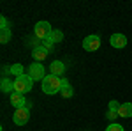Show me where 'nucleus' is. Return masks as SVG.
Returning <instances> with one entry per match:
<instances>
[{
	"instance_id": "4be33fe9",
	"label": "nucleus",
	"mask_w": 132,
	"mask_h": 131,
	"mask_svg": "<svg viewBox=\"0 0 132 131\" xmlns=\"http://www.w3.org/2000/svg\"><path fill=\"white\" fill-rule=\"evenodd\" d=\"M60 87H62V91H65V89H69L71 85H69V81L65 80V78H62V80H60ZM62 91H60V92H62Z\"/></svg>"
},
{
	"instance_id": "6ab92c4d",
	"label": "nucleus",
	"mask_w": 132,
	"mask_h": 131,
	"mask_svg": "<svg viewBox=\"0 0 132 131\" xmlns=\"http://www.w3.org/2000/svg\"><path fill=\"white\" fill-rule=\"evenodd\" d=\"M11 27H9V23H7V18L5 16H2L0 18V30H9Z\"/></svg>"
},
{
	"instance_id": "4468645a",
	"label": "nucleus",
	"mask_w": 132,
	"mask_h": 131,
	"mask_svg": "<svg viewBox=\"0 0 132 131\" xmlns=\"http://www.w3.org/2000/svg\"><path fill=\"white\" fill-rule=\"evenodd\" d=\"M11 37H12L11 29L9 30H0V43H2V44H7V43L11 41Z\"/></svg>"
},
{
	"instance_id": "412c9836",
	"label": "nucleus",
	"mask_w": 132,
	"mask_h": 131,
	"mask_svg": "<svg viewBox=\"0 0 132 131\" xmlns=\"http://www.w3.org/2000/svg\"><path fill=\"white\" fill-rule=\"evenodd\" d=\"M60 94L63 96V98H65V99H69V98H72V94H74V92H72V89L69 87V89H65V91H62Z\"/></svg>"
},
{
	"instance_id": "f8f14e48",
	"label": "nucleus",
	"mask_w": 132,
	"mask_h": 131,
	"mask_svg": "<svg viewBox=\"0 0 132 131\" xmlns=\"http://www.w3.org/2000/svg\"><path fill=\"white\" fill-rule=\"evenodd\" d=\"M118 115L123 117V119L132 117V103H123L122 106H120V110H118Z\"/></svg>"
},
{
	"instance_id": "7ed1b4c3",
	"label": "nucleus",
	"mask_w": 132,
	"mask_h": 131,
	"mask_svg": "<svg viewBox=\"0 0 132 131\" xmlns=\"http://www.w3.org/2000/svg\"><path fill=\"white\" fill-rule=\"evenodd\" d=\"M27 74H28L34 81H39V80L42 81L46 76H48V74H46V69H44V66H42L41 62H34V64H30Z\"/></svg>"
},
{
	"instance_id": "f257e3e1",
	"label": "nucleus",
	"mask_w": 132,
	"mask_h": 131,
	"mask_svg": "<svg viewBox=\"0 0 132 131\" xmlns=\"http://www.w3.org/2000/svg\"><path fill=\"white\" fill-rule=\"evenodd\" d=\"M60 80H62V78L55 76V74H48V76L42 80V85H41V87H42V92H44V94H48V96L58 94V92L62 91Z\"/></svg>"
},
{
	"instance_id": "a211bd4d",
	"label": "nucleus",
	"mask_w": 132,
	"mask_h": 131,
	"mask_svg": "<svg viewBox=\"0 0 132 131\" xmlns=\"http://www.w3.org/2000/svg\"><path fill=\"white\" fill-rule=\"evenodd\" d=\"M120 115H118V112H113V110H108V113H106V119L108 121H116Z\"/></svg>"
},
{
	"instance_id": "2eb2a0df",
	"label": "nucleus",
	"mask_w": 132,
	"mask_h": 131,
	"mask_svg": "<svg viewBox=\"0 0 132 131\" xmlns=\"http://www.w3.org/2000/svg\"><path fill=\"white\" fill-rule=\"evenodd\" d=\"M50 37H51L53 43H60V41L63 39V32H62V30H53Z\"/></svg>"
},
{
	"instance_id": "39448f33",
	"label": "nucleus",
	"mask_w": 132,
	"mask_h": 131,
	"mask_svg": "<svg viewBox=\"0 0 132 131\" xmlns=\"http://www.w3.org/2000/svg\"><path fill=\"white\" fill-rule=\"evenodd\" d=\"M28 119H30V112H28L27 106L25 108H18V110L14 112V115H12V122L16 126H25L28 122Z\"/></svg>"
},
{
	"instance_id": "f3484780",
	"label": "nucleus",
	"mask_w": 132,
	"mask_h": 131,
	"mask_svg": "<svg viewBox=\"0 0 132 131\" xmlns=\"http://www.w3.org/2000/svg\"><path fill=\"white\" fill-rule=\"evenodd\" d=\"M106 131H125V129H123V126L116 124V122H113V124H109V126L106 128Z\"/></svg>"
},
{
	"instance_id": "f03ea898",
	"label": "nucleus",
	"mask_w": 132,
	"mask_h": 131,
	"mask_svg": "<svg viewBox=\"0 0 132 131\" xmlns=\"http://www.w3.org/2000/svg\"><path fill=\"white\" fill-rule=\"evenodd\" d=\"M32 87H34V80H32L27 73L21 74V76H18V78L14 80V92H20L23 96H25L27 92H30Z\"/></svg>"
},
{
	"instance_id": "dca6fc26",
	"label": "nucleus",
	"mask_w": 132,
	"mask_h": 131,
	"mask_svg": "<svg viewBox=\"0 0 132 131\" xmlns=\"http://www.w3.org/2000/svg\"><path fill=\"white\" fill-rule=\"evenodd\" d=\"M120 106H122V105H120V103H118L116 99H111V101H109V106H108V110L118 112V110H120Z\"/></svg>"
},
{
	"instance_id": "1a4fd4ad",
	"label": "nucleus",
	"mask_w": 132,
	"mask_h": 131,
	"mask_svg": "<svg viewBox=\"0 0 132 131\" xmlns=\"http://www.w3.org/2000/svg\"><path fill=\"white\" fill-rule=\"evenodd\" d=\"M25 103H27V99H25V96L23 94H20V92H12L11 94V105L18 110V108H25Z\"/></svg>"
},
{
	"instance_id": "aec40b11",
	"label": "nucleus",
	"mask_w": 132,
	"mask_h": 131,
	"mask_svg": "<svg viewBox=\"0 0 132 131\" xmlns=\"http://www.w3.org/2000/svg\"><path fill=\"white\" fill-rule=\"evenodd\" d=\"M53 44H55V43L51 41V37H46V39L42 41V46H44V48H48V50H51V48H53Z\"/></svg>"
},
{
	"instance_id": "ddd939ff",
	"label": "nucleus",
	"mask_w": 132,
	"mask_h": 131,
	"mask_svg": "<svg viewBox=\"0 0 132 131\" xmlns=\"http://www.w3.org/2000/svg\"><path fill=\"white\" fill-rule=\"evenodd\" d=\"M9 71H11V74H12V76H16V78L21 76V74H25V67H23L21 64H12Z\"/></svg>"
},
{
	"instance_id": "9b49d317",
	"label": "nucleus",
	"mask_w": 132,
	"mask_h": 131,
	"mask_svg": "<svg viewBox=\"0 0 132 131\" xmlns=\"http://www.w3.org/2000/svg\"><path fill=\"white\" fill-rule=\"evenodd\" d=\"M0 91L4 92V94H12V92H14V81H11L9 78H2Z\"/></svg>"
},
{
	"instance_id": "0eeeda50",
	"label": "nucleus",
	"mask_w": 132,
	"mask_h": 131,
	"mask_svg": "<svg viewBox=\"0 0 132 131\" xmlns=\"http://www.w3.org/2000/svg\"><path fill=\"white\" fill-rule=\"evenodd\" d=\"M48 53H50V50L44 48L42 44H39V46H35V48L32 50V59H34L35 62H42L46 57H48Z\"/></svg>"
},
{
	"instance_id": "9d476101",
	"label": "nucleus",
	"mask_w": 132,
	"mask_h": 131,
	"mask_svg": "<svg viewBox=\"0 0 132 131\" xmlns=\"http://www.w3.org/2000/svg\"><path fill=\"white\" fill-rule=\"evenodd\" d=\"M50 71H51L50 74H55V76L60 78L62 74L65 73V64H63L62 60H53V62H51V66H50Z\"/></svg>"
},
{
	"instance_id": "20e7f679",
	"label": "nucleus",
	"mask_w": 132,
	"mask_h": 131,
	"mask_svg": "<svg viewBox=\"0 0 132 131\" xmlns=\"http://www.w3.org/2000/svg\"><path fill=\"white\" fill-rule=\"evenodd\" d=\"M51 32H53V29H51V25L48 23V21H37L35 27H34V34L42 41L46 39V37H50Z\"/></svg>"
},
{
	"instance_id": "6e6552de",
	"label": "nucleus",
	"mask_w": 132,
	"mask_h": 131,
	"mask_svg": "<svg viewBox=\"0 0 132 131\" xmlns=\"http://www.w3.org/2000/svg\"><path fill=\"white\" fill-rule=\"evenodd\" d=\"M109 43H111L113 48H118V50H120V48H125V46H127V37H125L123 34H118V32H116V34L111 36Z\"/></svg>"
},
{
	"instance_id": "423d86ee",
	"label": "nucleus",
	"mask_w": 132,
	"mask_h": 131,
	"mask_svg": "<svg viewBox=\"0 0 132 131\" xmlns=\"http://www.w3.org/2000/svg\"><path fill=\"white\" fill-rule=\"evenodd\" d=\"M83 48L86 51H95L101 48V37L97 36V34H92L88 37H85L83 39Z\"/></svg>"
}]
</instances>
